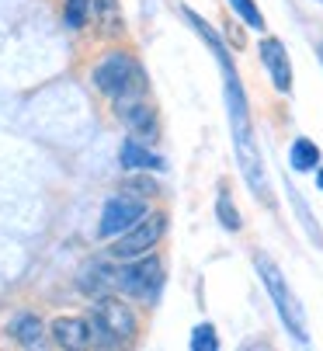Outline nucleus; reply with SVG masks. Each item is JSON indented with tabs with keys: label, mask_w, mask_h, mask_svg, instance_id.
<instances>
[{
	"label": "nucleus",
	"mask_w": 323,
	"mask_h": 351,
	"mask_svg": "<svg viewBox=\"0 0 323 351\" xmlns=\"http://www.w3.org/2000/svg\"><path fill=\"white\" fill-rule=\"evenodd\" d=\"M257 275H261L267 295H272V303H275V310H278L285 330H289L299 344H309V327H306L302 303H299V295L289 289V282H285V275L278 271V265H275L272 258H264V254H261V258H257Z\"/></svg>",
	"instance_id": "obj_1"
},
{
	"label": "nucleus",
	"mask_w": 323,
	"mask_h": 351,
	"mask_svg": "<svg viewBox=\"0 0 323 351\" xmlns=\"http://www.w3.org/2000/svg\"><path fill=\"white\" fill-rule=\"evenodd\" d=\"M94 11H97V21L108 28V21H112V28L119 32L122 28V18H119V4L115 0H94Z\"/></svg>",
	"instance_id": "obj_18"
},
{
	"label": "nucleus",
	"mask_w": 323,
	"mask_h": 351,
	"mask_svg": "<svg viewBox=\"0 0 323 351\" xmlns=\"http://www.w3.org/2000/svg\"><path fill=\"white\" fill-rule=\"evenodd\" d=\"M191 351H219V337H215L212 324H198L191 330Z\"/></svg>",
	"instance_id": "obj_15"
},
{
	"label": "nucleus",
	"mask_w": 323,
	"mask_h": 351,
	"mask_svg": "<svg viewBox=\"0 0 323 351\" xmlns=\"http://www.w3.org/2000/svg\"><path fill=\"white\" fill-rule=\"evenodd\" d=\"M87 324H91V344H101V348H119L129 337H136V313L119 299L101 295Z\"/></svg>",
	"instance_id": "obj_2"
},
{
	"label": "nucleus",
	"mask_w": 323,
	"mask_h": 351,
	"mask_svg": "<svg viewBox=\"0 0 323 351\" xmlns=\"http://www.w3.org/2000/svg\"><path fill=\"white\" fill-rule=\"evenodd\" d=\"M289 164H292L296 174H313V171L320 167V146H316L313 139L299 136V139L292 143V149H289Z\"/></svg>",
	"instance_id": "obj_12"
},
{
	"label": "nucleus",
	"mask_w": 323,
	"mask_h": 351,
	"mask_svg": "<svg viewBox=\"0 0 323 351\" xmlns=\"http://www.w3.org/2000/svg\"><path fill=\"white\" fill-rule=\"evenodd\" d=\"M316 184L323 188V167H316Z\"/></svg>",
	"instance_id": "obj_21"
},
{
	"label": "nucleus",
	"mask_w": 323,
	"mask_h": 351,
	"mask_svg": "<svg viewBox=\"0 0 323 351\" xmlns=\"http://www.w3.org/2000/svg\"><path fill=\"white\" fill-rule=\"evenodd\" d=\"M115 285L125 295L156 299V292L164 289V265H160L156 254H139V258H132V265H125L122 271H115Z\"/></svg>",
	"instance_id": "obj_3"
},
{
	"label": "nucleus",
	"mask_w": 323,
	"mask_h": 351,
	"mask_svg": "<svg viewBox=\"0 0 323 351\" xmlns=\"http://www.w3.org/2000/svg\"><path fill=\"white\" fill-rule=\"evenodd\" d=\"M91 80H94V87H97L101 94L115 97L125 84L136 80V60H132L129 53H108V56H101V63L94 66Z\"/></svg>",
	"instance_id": "obj_6"
},
{
	"label": "nucleus",
	"mask_w": 323,
	"mask_h": 351,
	"mask_svg": "<svg viewBox=\"0 0 323 351\" xmlns=\"http://www.w3.org/2000/svg\"><path fill=\"white\" fill-rule=\"evenodd\" d=\"M129 188H136V191H143V195H153V191H156V184H153V181L139 178V171H136V178H129Z\"/></svg>",
	"instance_id": "obj_20"
},
{
	"label": "nucleus",
	"mask_w": 323,
	"mask_h": 351,
	"mask_svg": "<svg viewBox=\"0 0 323 351\" xmlns=\"http://www.w3.org/2000/svg\"><path fill=\"white\" fill-rule=\"evenodd\" d=\"M230 8L254 28V32H264V18H261V11H257V4L254 0H230Z\"/></svg>",
	"instance_id": "obj_16"
},
{
	"label": "nucleus",
	"mask_w": 323,
	"mask_h": 351,
	"mask_svg": "<svg viewBox=\"0 0 323 351\" xmlns=\"http://www.w3.org/2000/svg\"><path fill=\"white\" fill-rule=\"evenodd\" d=\"M289 195H292V202H296V213H299V219H302L306 233H309V237H313V243L320 247V243H323V237H320V226H316V219L306 213V206H302V198H299V191H296V188H289Z\"/></svg>",
	"instance_id": "obj_17"
},
{
	"label": "nucleus",
	"mask_w": 323,
	"mask_h": 351,
	"mask_svg": "<svg viewBox=\"0 0 323 351\" xmlns=\"http://www.w3.org/2000/svg\"><path fill=\"white\" fill-rule=\"evenodd\" d=\"M119 160H122L125 171H153V174H156V171H164V157L153 154L149 143H143V139H136V136L122 143Z\"/></svg>",
	"instance_id": "obj_8"
},
{
	"label": "nucleus",
	"mask_w": 323,
	"mask_h": 351,
	"mask_svg": "<svg viewBox=\"0 0 323 351\" xmlns=\"http://www.w3.org/2000/svg\"><path fill=\"white\" fill-rule=\"evenodd\" d=\"M146 216V202L139 195H112L104 202V209H101V226H97V233L108 240V237H119V233H125L129 226H136L139 219Z\"/></svg>",
	"instance_id": "obj_5"
},
{
	"label": "nucleus",
	"mask_w": 323,
	"mask_h": 351,
	"mask_svg": "<svg viewBox=\"0 0 323 351\" xmlns=\"http://www.w3.org/2000/svg\"><path fill=\"white\" fill-rule=\"evenodd\" d=\"M257 53H261V63H264L267 77H272L275 90H278V94H289V90H292V63H289L285 42H282V38H261Z\"/></svg>",
	"instance_id": "obj_7"
},
{
	"label": "nucleus",
	"mask_w": 323,
	"mask_h": 351,
	"mask_svg": "<svg viewBox=\"0 0 323 351\" xmlns=\"http://www.w3.org/2000/svg\"><path fill=\"white\" fill-rule=\"evenodd\" d=\"M49 330H52V341L60 348H70V351L91 344V324L80 320V317H56Z\"/></svg>",
	"instance_id": "obj_10"
},
{
	"label": "nucleus",
	"mask_w": 323,
	"mask_h": 351,
	"mask_svg": "<svg viewBox=\"0 0 323 351\" xmlns=\"http://www.w3.org/2000/svg\"><path fill=\"white\" fill-rule=\"evenodd\" d=\"M320 60H323V49H320Z\"/></svg>",
	"instance_id": "obj_22"
},
{
	"label": "nucleus",
	"mask_w": 323,
	"mask_h": 351,
	"mask_svg": "<svg viewBox=\"0 0 323 351\" xmlns=\"http://www.w3.org/2000/svg\"><path fill=\"white\" fill-rule=\"evenodd\" d=\"M122 122L132 129L136 139H153V136H156V115H153V108H146V105H136V108L122 112Z\"/></svg>",
	"instance_id": "obj_13"
},
{
	"label": "nucleus",
	"mask_w": 323,
	"mask_h": 351,
	"mask_svg": "<svg viewBox=\"0 0 323 351\" xmlns=\"http://www.w3.org/2000/svg\"><path fill=\"white\" fill-rule=\"evenodd\" d=\"M87 11H91V0H67V25L70 28H84Z\"/></svg>",
	"instance_id": "obj_19"
},
{
	"label": "nucleus",
	"mask_w": 323,
	"mask_h": 351,
	"mask_svg": "<svg viewBox=\"0 0 323 351\" xmlns=\"http://www.w3.org/2000/svg\"><path fill=\"white\" fill-rule=\"evenodd\" d=\"M8 337L14 341V344H21V348H35V344H42V320L35 317V313H18L11 324H8Z\"/></svg>",
	"instance_id": "obj_11"
},
{
	"label": "nucleus",
	"mask_w": 323,
	"mask_h": 351,
	"mask_svg": "<svg viewBox=\"0 0 323 351\" xmlns=\"http://www.w3.org/2000/svg\"><path fill=\"white\" fill-rule=\"evenodd\" d=\"M215 216H219V223H223L230 233H237V230L243 226V219H240V213H237V206H233V198H230L226 191H219V198H215Z\"/></svg>",
	"instance_id": "obj_14"
},
{
	"label": "nucleus",
	"mask_w": 323,
	"mask_h": 351,
	"mask_svg": "<svg viewBox=\"0 0 323 351\" xmlns=\"http://www.w3.org/2000/svg\"><path fill=\"white\" fill-rule=\"evenodd\" d=\"M112 285H115V268L108 265V261H91V265L77 275V289H80L84 295H91V299L108 295V292H112Z\"/></svg>",
	"instance_id": "obj_9"
},
{
	"label": "nucleus",
	"mask_w": 323,
	"mask_h": 351,
	"mask_svg": "<svg viewBox=\"0 0 323 351\" xmlns=\"http://www.w3.org/2000/svg\"><path fill=\"white\" fill-rule=\"evenodd\" d=\"M164 233H167V216H149V213H146L136 226H129L125 233L115 237V243H112V258H119V261H132V258L146 254V250H153Z\"/></svg>",
	"instance_id": "obj_4"
},
{
	"label": "nucleus",
	"mask_w": 323,
	"mask_h": 351,
	"mask_svg": "<svg viewBox=\"0 0 323 351\" xmlns=\"http://www.w3.org/2000/svg\"><path fill=\"white\" fill-rule=\"evenodd\" d=\"M320 4H323V0H320Z\"/></svg>",
	"instance_id": "obj_23"
}]
</instances>
